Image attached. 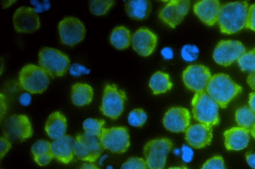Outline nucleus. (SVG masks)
<instances>
[{
    "instance_id": "1",
    "label": "nucleus",
    "mask_w": 255,
    "mask_h": 169,
    "mask_svg": "<svg viewBox=\"0 0 255 169\" xmlns=\"http://www.w3.org/2000/svg\"><path fill=\"white\" fill-rule=\"evenodd\" d=\"M249 6L246 1H235L221 5L217 22L221 32L237 33L245 27Z\"/></svg>"
},
{
    "instance_id": "2",
    "label": "nucleus",
    "mask_w": 255,
    "mask_h": 169,
    "mask_svg": "<svg viewBox=\"0 0 255 169\" xmlns=\"http://www.w3.org/2000/svg\"><path fill=\"white\" fill-rule=\"evenodd\" d=\"M242 87L228 75L219 73L212 76L208 82L205 91L222 108L242 91Z\"/></svg>"
},
{
    "instance_id": "3",
    "label": "nucleus",
    "mask_w": 255,
    "mask_h": 169,
    "mask_svg": "<svg viewBox=\"0 0 255 169\" xmlns=\"http://www.w3.org/2000/svg\"><path fill=\"white\" fill-rule=\"evenodd\" d=\"M191 105L193 117L196 121L211 127L219 124V105L205 90L195 93Z\"/></svg>"
},
{
    "instance_id": "4",
    "label": "nucleus",
    "mask_w": 255,
    "mask_h": 169,
    "mask_svg": "<svg viewBox=\"0 0 255 169\" xmlns=\"http://www.w3.org/2000/svg\"><path fill=\"white\" fill-rule=\"evenodd\" d=\"M50 75L40 66L33 64L24 66L19 74L21 87L30 93H41L50 84Z\"/></svg>"
},
{
    "instance_id": "5",
    "label": "nucleus",
    "mask_w": 255,
    "mask_h": 169,
    "mask_svg": "<svg viewBox=\"0 0 255 169\" xmlns=\"http://www.w3.org/2000/svg\"><path fill=\"white\" fill-rule=\"evenodd\" d=\"M38 58L40 67L53 78L64 75L70 67L68 57L54 48H42L39 52Z\"/></svg>"
},
{
    "instance_id": "6",
    "label": "nucleus",
    "mask_w": 255,
    "mask_h": 169,
    "mask_svg": "<svg viewBox=\"0 0 255 169\" xmlns=\"http://www.w3.org/2000/svg\"><path fill=\"white\" fill-rule=\"evenodd\" d=\"M172 141L161 138L148 142L143 149L145 161L149 169H164L168 153L172 150Z\"/></svg>"
},
{
    "instance_id": "7",
    "label": "nucleus",
    "mask_w": 255,
    "mask_h": 169,
    "mask_svg": "<svg viewBox=\"0 0 255 169\" xmlns=\"http://www.w3.org/2000/svg\"><path fill=\"white\" fill-rule=\"evenodd\" d=\"M126 99L124 90L115 84H107L104 89L100 110L104 115L115 120L123 113Z\"/></svg>"
},
{
    "instance_id": "8",
    "label": "nucleus",
    "mask_w": 255,
    "mask_h": 169,
    "mask_svg": "<svg viewBox=\"0 0 255 169\" xmlns=\"http://www.w3.org/2000/svg\"><path fill=\"white\" fill-rule=\"evenodd\" d=\"M105 150L100 138L96 136L79 134L75 138L73 153L80 160L94 162Z\"/></svg>"
},
{
    "instance_id": "9",
    "label": "nucleus",
    "mask_w": 255,
    "mask_h": 169,
    "mask_svg": "<svg viewBox=\"0 0 255 169\" xmlns=\"http://www.w3.org/2000/svg\"><path fill=\"white\" fill-rule=\"evenodd\" d=\"M3 135L10 142L20 143L30 138L33 133L28 117L23 114L12 115L4 122Z\"/></svg>"
},
{
    "instance_id": "10",
    "label": "nucleus",
    "mask_w": 255,
    "mask_h": 169,
    "mask_svg": "<svg viewBox=\"0 0 255 169\" xmlns=\"http://www.w3.org/2000/svg\"><path fill=\"white\" fill-rule=\"evenodd\" d=\"M100 140L105 149L114 153H124L130 145L128 130L124 127L104 128Z\"/></svg>"
},
{
    "instance_id": "11",
    "label": "nucleus",
    "mask_w": 255,
    "mask_h": 169,
    "mask_svg": "<svg viewBox=\"0 0 255 169\" xmlns=\"http://www.w3.org/2000/svg\"><path fill=\"white\" fill-rule=\"evenodd\" d=\"M246 52L244 45L237 40H221L216 45L213 58L218 64L227 67L237 60Z\"/></svg>"
},
{
    "instance_id": "12",
    "label": "nucleus",
    "mask_w": 255,
    "mask_h": 169,
    "mask_svg": "<svg viewBox=\"0 0 255 169\" xmlns=\"http://www.w3.org/2000/svg\"><path fill=\"white\" fill-rule=\"evenodd\" d=\"M60 41L64 45L73 46L84 38L86 32L85 26L77 18L66 17L58 24Z\"/></svg>"
},
{
    "instance_id": "13",
    "label": "nucleus",
    "mask_w": 255,
    "mask_h": 169,
    "mask_svg": "<svg viewBox=\"0 0 255 169\" xmlns=\"http://www.w3.org/2000/svg\"><path fill=\"white\" fill-rule=\"evenodd\" d=\"M211 77L209 68L199 64L189 65L182 73L184 85L188 89L195 92L205 90Z\"/></svg>"
},
{
    "instance_id": "14",
    "label": "nucleus",
    "mask_w": 255,
    "mask_h": 169,
    "mask_svg": "<svg viewBox=\"0 0 255 169\" xmlns=\"http://www.w3.org/2000/svg\"><path fill=\"white\" fill-rule=\"evenodd\" d=\"M190 1L184 0L168 1L160 10L159 17L162 21L172 28L179 24L188 13Z\"/></svg>"
},
{
    "instance_id": "15",
    "label": "nucleus",
    "mask_w": 255,
    "mask_h": 169,
    "mask_svg": "<svg viewBox=\"0 0 255 169\" xmlns=\"http://www.w3.org/2000/svg\"><path fill=\"white\" fill-rule=\"evenodd\" d=\"M15 31L19 33H32L40 25L39 17L35 9L22 6L17 8L13 16Z\"/></svg>"
},
{
    "instance_id": "16",
    "label": "nucleus",
    "mask_w": 255,
    "mask_h": 169,
    "mask_svg": "<svg viewBox=\"0 0 255 169\" xmlns=\"http://www.w3.org/2000/svg\"><path fill=\"white\" fill-rule=\"evenodd\" d=\"M191 115L186 108L174 107L165 113L162 122L164 127L172 132H185L190 124Z\"/></svg>"
},
{
    "instance_id": "17",
    "label": "nucleus",
    "mask_w": 255,
    "mask_h": 169,
    "mask_svg": "<svg viewBox=\"0 0 255 169\" xmlns=\"http://www.w3.org/2000/svg\"><path fill=\"white\" fill-rule=\"evenodd\" d=\"M157 37L155 34L145 27L137 30L131 37L133 50L143 57L149 56L154 50Z\"/></svg>"
},
{
    "instance_id": "18",
    "label": "nucleus",
    "mask_w": 255,
    "mask_h": 169,
    "mask_svg": "<svg viewBox=\"0 0 255 169\" xmlns=\"http://www.w3.org/2000/svg\"><path fill=\"white\" fill-rule=\"evenodd\" d=\"M212 127L199 123L190 125L185 131V139L192 147L200 149L209 145L213 137Z\"/></svg>"
},
{
    "instance_id": "19",
    "label": "nucleus",
    "mask_w": 255,
    "mask_h": 169,
    "mask_svg": "<svg viewBox=\"0 0 255 169\" xmlns=\"http://www.w3.org/2000/svg\"><path fill=\"white\" fill-rule=\"evenodd\" d=\"M221 6L218 0H204L194 4L193 11L203 23L212 26L217 22Z\"/></svg>"
},
{
    "instance_id": "20",
    "label": "nucleus",
    "mask_w": 255,
    "mask_h": 169,
    "mask_svg": "<svg viewBox=\"0 0 255 169\" xmlns=\"http://www.w3.org/2000/svg\"><path fill=\"white\" fill-rule=\"evenodd\" d=\"M75 138L70 135L64 136L51 142V152L59 162L67 164L73 159Z\"/></svg>"
},
{
    "instance_id": "21",
    "label": "nucleus",
    "mask_w": 255,
    "mask_h": 169,
    "mask_svg": "<svg viewBox=\"0 0 255 169\" xmlns=\"http://www.w3.org/2000/svg\"><path fill=\"white\" fill-rule=\"evenodd\" d=\"M250 130L233 127L224 133L225 146L228 150L240 151L246 148L250 141Z\"/></svg>"
},
{
    "instance_id": "22",
    "label": "nucleus",
    "mask_w": 255,
    "mask_h": 169,
    "mask_svg": "<svg viewBox=\"0 0 255 169\" xmlns=\"http://www.w3.org/2000/svg\"><path fill=\"white\" fill-rule=\"evenodd\" d=\"M45 130L47 135L54 140L64 136L67 130L66 117L59 111L52 113L46 120Z\"/></svg>"
},
{
    "instance_id": "23",
    "label": "nucleus",
    "mask_w": 255,
    "mask_h": 169,
    "mask_svg": "<svg viewBox=\"0 0 255 169\" xmlns=\"http://www.w3.org/2000/svg\"><path fill=\"white\" fill-rule=\"evenodd\" d=\"M128 15L131 19L141 20L146 19L151 10V3L147 0H130L125 3Z\"/></svg>"
},
{
    "instance_id": "24",
    "label": "nucleus",
    "mask_w": 255,
    "mask_h": 169,
    "mask_svg": "<svg viewBox=\"0 0 255 169\" xmlns=\"http://www.w3.org/2000/svg\"><path fill=\"white\" fill-rule=\"evenodd\" d=\"M93 95V88L87 84L77 83L71 87V100L76 106H83L90 104Z\"/></svg>"
},
{
    "instance_id": "25",
    "label": "nucleus",
    "mask_w": 255,
    "mask_h": 169,
    "mask_svg": "<svg viewBox=\"0 0 255 169\" xmlns=\"http://www.w3.org/2000/svg\"><path fill=\"white\" fill-rule=\"evenodd\" d=\"M172 85L169 75L161 71L154 73L149 81V86L155 95L166 92L171 88Z\"/></svg>"
},
{
    "instance_id": "26",
    "label": "nucleus",
    "mask_w": 255,
    "mask_h": 169,
    "mask_svg": "<svg viewBox=\"0 0 255 169\" xmlns=\"http://www.w3.org/2000/svg\"><path fill=\"white\" fill-rule=\"evenodd\" d=\"M110 40L112 45L118 50L126 49L131 41L130 31L123 26L116 27L111 34Z\"/></svg>"
},
{
    "instance_id": "27",
    "label": "nucleus",
    "mask_w": 255,
    "mask_h": 169,
    "mask_svg": "<svg viewBox=\"0 0 255 169\" xmlns=\"http://www.w3.org/2000/svg\"><path fill=\"white\" fill-rule=\"evenodd\" d=\"M235 119L240 127L250 130L255 123V112L250 107H241L236 111Z\"/></svg>"
},
{
    "instance_id": "28",
    "label": "nucleus",
    "mask_w": 255,
    "mask_h": 169,
    "mask_svg": "<svg viewBox=\"0 0 255 169\" xmlns=\"http://www.w3.org/2000/svg\"><path fill=\"white\" fill-rule=\"evenodd\" d=\"M105 123V120L103 119L91 118L86 119L83 123L85 134L100 138Z\"/></svg>"
},
{
    "instance_id": "29",
    "label": "nucleus",
    "mask_w": 255,
    "mask_h": 169,
    "mask_svg": "<svg viewBox=\"0 0 255 169\" xmlns=\"http://www.w3.org/2000/svg\"><path fill=\"white\" fill-rule=\"evenodd\" d=\"M238 64L243 72H255V48L245 52L238 60Z\"/></svg>"
},
{
    "instance_id": "30",
    "label": "nucleus",
    "mask_w": 255,
    "mask_h": 169,
    "mask_svg": "<svg viewBox=\"0 0 255 169\" xmlns=\"http://www.w3.org/2000/svg\"><path fill=\"white\" fill-rule=\"evenodd\" d=\"M114 3V0H90L89 8L93 14L102 15L106 14Z\"/></svg>"
},
{
    "instance_id": "31",
    "label": "nucleus",
    "mask_w": 255,
    "mask_h": 169,
    "mask_svg": "<svg viewBox=\"0 0 255 169\" xmlns=\"http://www.w3.org/2000/svg\"><path fill=\"white\" fill-rule=\"evenodd\" d=\"M147 114L141 108H135L131 110L128 116V123L134 127L142 126L147 120Z\"/></svg>"
},
{
    "instance_id": "32",
    "label": "nucleus",
    "mask_w": 255,
    "mask_h": 169,
    "mask_svg": "<svg viewBox=\"0 0 255 169\" xmlns=\"http://www.w3.org/2000/svg\"><path fill=\"white\" fill-rule=\"evenodd\" d=\"M33 157L47 154L51 152V143L46 140H39L31 146Z\"/></svg>"
},
{
    "instance_id": "33",
    "label": "nucleus",
    "mask_w": 255,
    "mask_h": 169,
    "mask_svg": "<svg viewBox=\"0 0 255 169\" xmlns=\"http://www.w3.org/2000/svg\"><path fill=\"white\" fill-rule=\"evenodd\" d=\"M199 50L194 45H184L181 50V56L186 62H192L195 60L198 57Z\"/></svg>"
},
{
    "instance_id": "34",
    "label": "nucleus",
    "mask_w": 255,
    "mask_h": 169,
    "mask_svg": "<svg viewBox=\"0 0 255 169\" xmlns=\"http://www.w3.org/2000/svg\"><path fill=\"white\" fill-rule=\"evenodd\" d=\"M145 160L141 158L131 157L122 165L120 169H147Z\"/></svg>"
},
{
    "instance_id": "35",
    "label": "nucleus",
    "mask_w": 255,
    "mask_h": 169,
    "mask_svg": "<svg viewBox=\"0 0 255 169\" xmlns=\"http://www.w3.org/2000/svg\"><path fill=\"white\" fill-rule=\"evenodd\" d=\"M201 169H226L223 158L220 156H215L203 165Z\"/></svg>"
},
{
    "instance_id": "36",
    "label": "nucleus",
    "mask_w": 255,
    "mask_h": 169,
    "mask_svg": "<svg viewBox=\"0 0 255 169\" xmlns=\"http://www.w3.org/2000/svg\"><path fill=\"white\" fill-rule=\"evenodd\" d=\"M245 27L255 31V3L249 7Z\"/></svg>"
},
{
    "instance_id": "37",
    "label": "nucleus",
    "mask_w": 255,
    "mask_h": 169,
    "mask_svg": "<svg viewBox=\"0 0 255 169\" xmlns=\"http://www.w3.org/2000/svg\"><path fill=\"white\" fill-rule=\"evenodd\" d=\"M11 147V142L4 135L0 136V158L5 155Z\"/></svg>"
},
{
    "instance_id": "38",
    "label": "nucleus",
    "mask_w": 255,
    "mask_h": 169,
    "mask_svg": "<svg viewBox=\"0 0 255 169\" xmlns=\"http://www.w3.org/2000/svg\"><path fill=\"white\" fill-rule=\"evenodd\" d=\"M69 72L71 75L79 77L82 74H88L90 70L86 69L84 66L78 64H74L70 67Z\"/></svg>"
},
{
    "instance_id": "39",
    "label": "nucleus",
    "mask_w": 255,
    "mask_h": 169,
    "mask_svg": "<svg viewBox=\"0 0 255 169\" xmlns=\"http://www.w3.org/2000/svg\"><path fill=\"white\" fill-rule=\"evenodd\" d=\"M54 158L51 152L34 157V161L40 166H44L48 165Z\"/></svg>"
},
{
    "instance_id": "40",
    "label": "nucleus",
    "mask_w": 255,
    "mask_h": 169,
    "mask_svg": "<svg viewBox=\"0 0 255 169\" xmlns=\"http://www.w3.org/2000/svg\"><path fill=\"white\" fill-rule=\"evenodd\" d=\"M183 152L182 158L185 162H189L193 157V153L192 149L187 147L184 146L182 148Z\"/></svg>"
},
{
    "instance_id": "41",
    "label": "nucleus",
    "mask_w": 255,
    "mask_h": 169,
    "mask_svg": "<svg viewBox=\"0 0 255 169\" xmlns=\"http://www.w3.org/2000/svg\"><path fill=\"white\" fill-rule=\"evenodd\" d=\"M31 97L29 93L25 92L20 95L19 98V103L23 106L28 105L31 101Z\"/></svg>"
},
{
    "instance_id": "42",
    "label": "nucleus",
    "mask_w": 255,
    "mask_h": 169,
    "mask_svg": "<svg viewBox=\"0 0 255 169\" xmlns=\"http://www.w3.org/2000/svg\"><path fill=\"white\" fill-rule=\"evenodd\" d=\"M246 159L250 167L253 169H255V153H247L246 154Z\"/></svg>"
},
{
    "instance_id": "43",
    "label": "nucleus",
    "mask_w": 255,
    "mask_h": 169,
    "mask_svg": "<svg viewBox=\"0 0 255 169\" xmlns=\"http://www.w3.org/2000/svg\"><path fill=\"white\" fill-rule=\"evenodd\" d=\"M161 54L164 59L170 60L173 57V52L170 47H165L161 51Z\"/></svg>"
},
{
    "instance_id": "44",
    "label": "nucleus",
    "mask_w": 255,
    "mask_h": 169,
    "mask_svg": "<svg viewBox=\"0 0 255 169\" xmlns=\"http://www.w3.org/2000/svg\"><path fill=\"white\" fill-rule=\"evenodd\" d=\"M247 83L251 88L255 91V72L250 73L247 78Z\"/></svg>"
},
{
    "instance_id": "45",
    "label": "nucleus",
    "mask_w": 255,
    "mask_h": 169,
    "mask_svg": "<svg viewBox=\"0 0 255 169\" xmlns=\"http://www.w3.org/2000/svg\"><path fill=\"white\" fill-rule=\"evenodd\" d=\"M6 110V106L5 104L4 96L0 93V119H1L2 116L4 115Z\"/></svg>"
},
{
    "instance_id": "46",
    "label": "nucleus",
    "mask_w": 255,
    "mask_h": 169,
    "mask_svg": "<svg viewBox=\"0 0 255 169\" xmlns=\"http://www.w3.org/2000/svg\"><path fill=\"white\" fill-rule=\"evenodd\" d=\"M248 102L250 107L255 112V92L250 93Z\"/></svg>"
},
{
    "instance_id": "47",
    "label": "nucleus",
    "mask_w": 255,
    "mask_h": 169,
    "mask_svg": "<svg viewBox=\"0 0 255 169\" xmlns=\"http://www.w3.org/2000/svg\"><path fill=\"white\" fill-rule=\"evenodd\" d=\"M79 169H99L97 166L92 163H85Z\"/></svg>"
},
{
    "instance_id": "48",
    "label": "nucleus",
    "mask_w": 255,
    "mask_h": 169,
    "mask_svg": "<svg viewBox=\"0 0 255 169\" xmlns=\"http://www.w3.org/2000/svg\"><path fill=\"white\" fill-rule=\"evenodd\" d=\"M15 0H6L2 2L3 8H5L10 6L13 3L15 2Z\"/></svg>"
},
{
    "instance_id": "49",
    "label": "nucleus",
    "mask_w": 255,
    "mask_h": 169,
    "mask_svg": "<svg viewBox=\"0 0 255 169\" xmlns=\"http://www.w3.org/2000/svg\"><path fill=\"white\" fill-rule=\"evenodd\" d=\"M251 134L253 137H254L255 139V123L251 128Z\"/></svg>"
},
{
    "instance_id": "50",
    "label": "nucleus",
    "mask_w": 255,
    "mask_h": 169,
    "mask_svg": "<svg viewBox=\"0 0 255 169\" xmlns=\"http://www.w3.org/2000/svg\"><path fill=\"white\" fill-rule=\"evenodd\" d=\"M168 169H188L185 167H174L169 168Z\"/></svg>"
}]
</instances>
